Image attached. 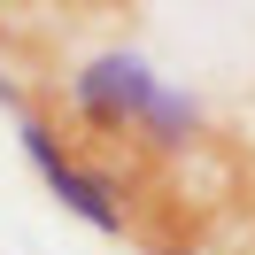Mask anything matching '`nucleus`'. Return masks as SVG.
<instances>
[{"label":"nucleus","mask_w":255,"mask_h":255,"mask_svg":"<svg viewBox=\"0 0 255 255\" xmlns=\"http://www.w3.org/2000/svg\"><path fill=\"white\" fill-rule=\"evenodd\" d=\"M224 248H240V255H255V139L240 131V193H232V217H224ZM217 255V248H209Z\"/></svg>","instance_id":"obj_1"},{"label":"nucleus","mask_w":255,"mask_h":255,"mask_svg":"<svg viewBox=\"0 0 255 255\" xmlns=\"http://www.w3.org/2000/svg\"><path fill=\"white\" fill-rule=\"evenodd\" d=\"M193 255H201V248H193Z\"/></svg>","instance_id":"obj_2"}]
</instances>
